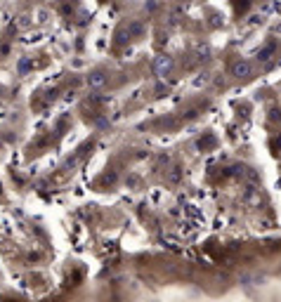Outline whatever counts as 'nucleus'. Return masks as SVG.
<instances>
[{"instance_id": "1", "label": "nucleus", "mask_w": 281, "mask_h": 302, "mask_svg": "<svg viewBox=\"0 0 281 302\" xmlns=\"http://www.w3.org/2000/svg\"><path fill=\"white\" fill-rule=\"evenodd\" d=\"M232 76L239 80H246L253 76V64L251 62H246V59H239V62H234L232 64Z\"/></svg>"}, {"instance_id": "2", "label": "nucleus", "mask_w": 281, "mask_h": 302, "mask_svg": "<svg viewBox=\"0 0 281 302\" xmlns=\"http://www.w3.org/2000/svg\"><path fill=\"white\" fill-rule=\"evenodd\" d=\"M170 69H173V59H170V57H159V59L154 62V73H156V76H161V78H163V76H168V73H170Z\"/></svg>"}, {"instance_id": "3", "label": "nucleus", "mask_w": 281, "mask_h": 302, "mask_svg": "<svg viewBox=\"0 0 281 302\" xmlns=\"http://www.w3.org/2000/svg\"><path fill=\"white\" fill-rule=\"evenodd\" d=\"M88 85L90 88H102V85H107V76L102 71H94V73L88 76Z\"/></svg>"}, {"instance_id": "4", "label": "nucleus", "mask_w": 281, "mask_h": 302, "mask_svg": "<svg viewBox=\"0 0 281 302\" xmlns=\"http://www.w3.org/2000/svg\"><path fill=\"white\" fill-rule=\"evenodd\" d=\"M272 54H274V45H267V47H262V50L258 52V59H260V62H267Z\"/></svg>"}, {"instance_id": "5", "label": "nucleus", "mask_w": 281, "mask_h": 302, "mask_svg": "<svg viewBox=\"0 0 281 302\" xmlns=\"http://www.w3.org/2000/svg\"><path fill=\"white\" fill-rule=\"evenodd\" d=\"M248 201H251V203H260V194H258L255 189H248Z\"/></svg>"}, {"instance_id": "6", "label": "nucleus", "mask_w": 281, "mask_h": 302, "mask_svg": "<svg viewBox=\"0 0 281 302\" xmlns=\"http://www.w3.org/2000/svg\"><path fill=\"white\" fill-rule=\"evenodd\" d=\"M272 120H281V111L274 109V111H272Z\"/></svg>"}]
</instances>
